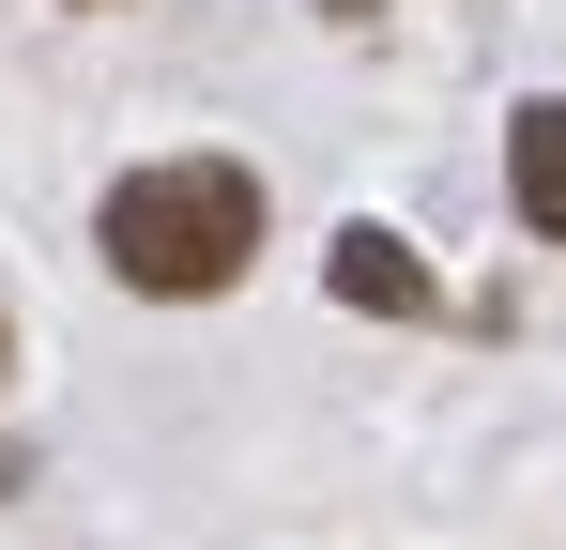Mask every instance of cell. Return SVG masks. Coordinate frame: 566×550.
<instances>
[{
	"instance_id": "obj_1",
	"label": "cell",
	"mask_w": 566,
	"mask_h": 550,
	"mask_svg": "<svg viewBox=\"0 0 566 550\" xmlns=\"http://www.w3.org/2000/svg\"><path fill=\"white\" fill-rule=\"evenodd\" d=\"M276 245V199L245 154H138V169L93 199V261L138 290V306H214L245 290Z\"/></svg>"
},
{
	"instance_id": "obj_2",
	"label": "cell",
	"mask_w": 566,
	"mask_h": 550,
	"mask_svg": "<svg viewBox=\"0 0 566 550\" xmlns=\"http://www.w3.org/2000/svg\"><path fill=\"white\" fill-rule=\"evenodd\" d=\"M322 275H337V306H353V321H444V275L413 261L398 230H337Z\"/></svg>"
},
{
	"instance_id": "obj_3",
	"label": "cell",
	"mask_w": 566,
	"mask_h": 550,
	"mask_svg": "<svg viewBox=\"0 0 566 550\" xmlns=\"http://www.w3.org/2000/svg\"><path fill=\"white\" fill-rule=\"evenodd\" d=\"M505 214H521V245L566 261V92L505 107Z\"/></svg>"
},
{
	"instance_id": "obj_4",
	"label": "cell",
	"mask_w": 566,
	"mask_h": 550,
	"mask_svg": "<svg viewBox=\"0 0 566 550\" xmlns=\"http://www.w3.org/2000/svg\"><path fill=\"white\" fill-rule=\"evenodd\" d=\"M306 15H322V31H368V15H382V0H306Z\"/></svg>"
},
{
	"instance_id": "obj_5",
	"label": "cell",
	"mask_w": 566,
	"mask_h": 550,
	"mask_svg": "<svg viewBox=\"0 0 566 550\" xmlns=\"http://www.w3.org/2000/svg\"><path fill=\"white\" fill-rule=\"evenodd\" d=\"M0 382H15V321H0Z\"/></svg>"
},
{
	"instance_id": "obj_6",
	"label": "cell",
	"mask_w": 566,
	"mask_h": 550,
	"mask_svg": "<svg viewBox=\"0 0 566 550\" xmlns=\"http://www.w3.org/2000/svg\"><path fill=\"white\" fill-rule=\"evenodd\" d=\"M77 15H107V0H77Z\"/></svg>"
}]
</instances>
